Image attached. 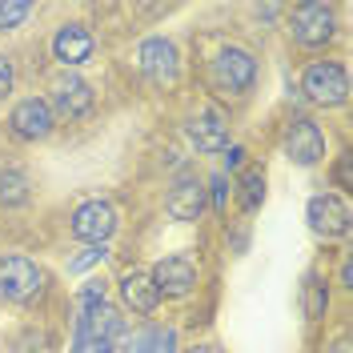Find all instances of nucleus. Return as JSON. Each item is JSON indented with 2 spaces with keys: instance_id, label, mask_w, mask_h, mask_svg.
I'll list each match as a JSON object with an SVG mask.
<instances>
[{
  "instance_id": "obj_1",
  "label": "nucleus",
  "mask_w": 353,
  "mask_h": 353,
  "mask_svg": "<svg viewBox=\"0 0 353 353\" xmlns=\"http://www.w3.org/2000/svg\"><path fill=\"white\" fill-rule=\"evenodd\" d=\"M125 333V321L117 317V309L105 305V285L88 281L77 297V337L72 353H112L117 337Z\"/></svg>"
},
{
  "instance_id": "obj_2",
  "label": "nucleus",
  "mask_w": 353,
  "mask_h": 353,
  "mask_svg": "<svg viewBox=\"0 0 353 353\" xmlns=\"http://www.w3.org/2000/svg\"><path fill=\"white\" fill-rule=\"evenodd\" d=\"M301 92L313 105H321V109H337V105L350 101V77H345V68L337 61H317V65L305 68Z\"/></svg>"
},
{
  "instance_id": "obj_3",
  "label": "nucleus",
  "mask_w": 353,
  "mask_h": 353,
  "mask_svg": "<svg viewBox=\"0 0 353 353\" xmlns=\"http://www.w3.org/2000/svg\"><path fill=\"white\" fill-rule=\"evenodd\" d=\"M44 289V269L37 261H28L21 253L12 257H0V297L4 301H32Z\"/></svg>"
},
{
  "instance_id": "obj_4",
  "label": "nucleus",
  "mask_w": 353,
  "mask_h": 353,
  "mask_svg": "<svg viewBox=\"0 0 353 353\" xmlns=\"http://www.w3.org/2000/svg\"><path fill=\"white\" fill-rule=\"evenodd\" d=\"M257 81V61L245 52V48H221L217 61H213V85L225 92V97H237Z\"/></svg>"
},
{
  "instance_id": "obj_5",
  "label": "nucleus",
  "mask_w": 353,
  "mask_h": 353,
  "mask_svg": "<svg viewBox=\"0 0 353 353\" xmlns=\"http://www.w3.org/2000/svg\"><path fill=\"white\" fill-rule=\"evenodd\" d=\"M305 221L309 229L317 233V237H325V241H337V237H345L350 233V205L337 197V193H317V197L305 205Z\"/></svg>"
},
{
  "instance_id": "obj_6",
  "label": "nucleus",
  "mask_w": 353,
  "mask_h": 353,
  "mask_svg": "<svg viewBox=\"0 0 353 353\" xmlns=\"http://www.w3.org/2000/svg\"><path fill=\"white\" fill-rule=\"evenodd\" d=\"M285 157L293 161V165H301V169H309V165H317L321 157H325V132L317 129L309 117H293L285 125Z\"/></svg>"
},
{
  "instance_id": "obj_7",
  "label": "nucleus",
  "mask_w": 353,
  "mask_h": 353,
  "mask_svg": "<svg viewBox=\"0 0 353 353\" xmlns=\"http://www.w3.org/2000/svg\"><path fill=\"white\" fill-rule=\"evenodd\" d=\"M117 233V209L109 201H85L72 213V237L85 245H105Z\"/></svg>"
},
{
  "instance_id": "obj_8",
  "label": "nucleus",
  "mask_w": 353,
  "mask_h": 353,
  "mask_svg": "<svg viewBox=\"0 0 353 353\" xmlns=\"http://www.w3.org/2000/svg\"><path fill=\"white\" fill-rule=\"evenodd\" d=\"M137 68L153 81V85H173L181 61H176V44L165 37H149V41L137 48Z\"/></svg>"
},
{
  "instance_id": "obj_9",
  "label": "nucleus",
  "mask_w": 353,
  "mask_h": 353,
  "mask_svg": "<svg viewBox=\"0 0 353 353\" xmlns=\"http://www.w3.org/2000/svg\"><path fill=\"white\" fill-rule=\"evenodd\" d=\"M149 277H153V285L161 297H185V293H193V285H197V261L185 257V253H173V257L157 261V269Z\"/></svg>"
},
{
  "instance_id": "obj_10",
  "label": "nucleus",
  "mask_w": 353,
  "mask_h": 353,
  "mask_svg": "<svg viewBox=\"0 0 353 353\" xmlns=\"http://www.w3.org/2000/svg\"><path fill=\"white\" fill-rule=\"evenodd\" d=\"M52 125H57V117L48 109V101H41V97H28V101H21L17 109L8 112V129L17 132L21 141H44L52 132Z\"/></svg>"
},
{
  "instance_id": "obj_11",
  "label": "nucleus",
  "mask_w": 353,
  "mask_h": 353,
  "mask_svg": "<svg viewBox=\"0 0 353 353\" xmlns=\"http://www.w3.org/2000/svg\"><path fill=\"white\" fill-rule=\"evenodd\" d=\"M293 37L305 48H317L333 37V8L325 4H297L293 8Z\"/></svg>"
},
{
  "instance_id": "obj_12",
  "label": "nucleus",
  "mask_w": 353,
  "mask_h": 353,
  "mask_svg": "<svg viewBox=\"0 0 353 353\" xmlns=\"http://www.w3.org/2000/svg\"><path fill=\"white\" fill-rule=\"evenodd\" d=\"M185 132H189V141L201 153H225L229 149V129H225V117L217 109H201L197 117H189Z\"/></svg>"
},
{
  "instance_id": "obj_13",
  "label": "nucleus",
  "mask_w": 353,
  "mask_h": 353,
  "mask_svg": "<svg viewBox=\"0 0 353 353\" xmlns=\"http://www.w3.org/2000/svg\"><path fill=\"white\" fill-rule=\"evenodd\" d=\"M205 201H209V193H205V185L197 176H181L173 185V193L165 197V209H169L173 221H197L205 213Z\"/></svg>"
},
{
  "instance_id": "obj_14",
  "label": "nucleus",
  "mask_w": 353,
  "mask_h": 353,
  "mask_svg": "<svg viewBox=\"0 0 353 353\" xmlns=\"http://www.w3.org/2000/svg\"><path fill=\"white\" fill-rule=\"evenodd\" d=\"M92 48H97V41H92V32L81 28V24H65V28L52 37V57L68 68L85 65L88 57H92Z\"/></svg>"
},
{
  "instance_id": "obj_15",
  "label": "nucleus",
  "mask_w": 353,
  "mask_h": 353,
  "mask_svg": "<svg viewBox=\"0 0 353 353\" xmlns=\"http://www.w3.org/2000/svg\"><path fill=\"white\" fill-rule=\"evenodd\" d=\"M121 297H125V305H129L137 317H149V313L157 309V301H161L153 277H149V273H141V269H132V273L121 277Z\"/></svg>"
},
{
  "instance_id": "obj_16",
  "label": "nucleus",
  "mask_w": 353,
  "mask_h": 353,
  "mask_svg": "<svg viewBox=\"0 0 353 353\" xmlns=\"http://www.w3.org/2000/svg\"><path fill=\"white\" fill-rule=\"evenodd\" d=\"M52 117H65V121H77V117H85L92 109V88L85 81H77V77H68L65 85L57 88V97H52Z\"/></svg>"
},
{
  "instance_id": "obj_17",
  "label": "nucleus",
  "mask_w": 353,
  "mask_h": 353,
  "mask_svg": "<svg viewBox=\"0 0 353 353\" xmlns=\"http://www.w3.org/2000/svg\"><path fill=\"white\" fill-rule=\"evenodd\" d=\"M137 353H176V330L173 325H149L132 337Z\"/></svg>"
},
{
  "instance_id": "obj_18",
  "label": "nucleus",
  "mask_w": 353,
  "mask_h": 353,
  "mask_svg": "<svg viewBox=\"0 0 353 353\" xmlns=\"http://www.w3.org/2000/svg\"><path fill=\"white\" fill-rule=\"evenodd\" d=\"M261 201H265V173L261 169H245L241 173V209L253 213Z\"/></svg>"
},
{
  "instance_id": "obj_19",
  "label": "nucleus",
  "mask_w": 353,
  "mask_h": 353,
  "mask_svg": "<svg viewBox=\"0 0 353 353\" xmlns=\"http://www.w3.org/2000/svg\"><path fill=\"white\" fill-rule=\"evenodd\" d=\"M24 197H28V181H24V173L4 169V173H0V205H21Z\"/></svg>"
},
{
  "instance_id": "obj_20",
  "label": "nucleus",
  "mask_w": 353,
  "mask_h": 353,
  "mask_svg": "<svg viewBox=\"0 0 353 353\" xmlns=\"http://www.w3.org/2000/svg\"><path fill=\"white\" fill-rule=\"evenodd\" d=\"M325 309H330V293H325V285L317 281V277H309L305 281V317H325Z\"/></svg>"
},
{
  "instance_id": "obj_21",
  "label": "nucleus",
  "mask_w": 353,
  "mask_h": 353,
  "mask_svg": "<svg viewBox=\"0 0 353 353\" xmlns=\"http://www.w3.org/2000/svg\"><path fill=\"white\" fill-rule=\"evenodd\" d=\"M32 12V4H24V0H4L0 4V28H17Z\"/></svg>"
},
{
  "instance_id": "obj_22",
  "label": "nucleus",
  "mask_w": 353,
  "mask_h": 353,
  "mask_svg": "<svg viewBox=\"0 0 353 353\" xmlns=\"http://www.w3.org/2000/svg\"><path fill=\"white\" fill-rule=\"evenodd\" d=\"M205 193L213 197V209H217V213H229V181L221 173L209 176V189H205Z\"/></svg>"
},
{
  "instance_id": "obj_23",
  "label": "nucleus",
  "mask_w": 353,
  "mask_h": 353,
  "mask_svg": "<svg viewBox=\"0 0 353 353\" xmlns=\"http://www.w3.org/2000/svg\"><path fill=\"white\" fill-rule=\"evenodd\" d=\"M97 261H105V245H88L77 261H68V273H85V269H92Z\"/></svg>"
},
{
  "instance_id": "obj_24",
  "label": "nucleus",
  "mask_w": 353,
  "mask_h": 353,
  "mask_svg": "<svg viewBox=\"0 0 353 353\" xmlns=\"http://www.w3.org/2000/svg\"><path fill=\"white\" fill-rule=\"evenodd\" d=\"M12 81H17L12 61H8V57H0V97H8V92H12Z\"/></svg>"
},
{
  "instance_id": "obj_25",
  "label": "nucleus",
  "mask_w": 353,
  "mask_h": 353,
  "mask_svg": "<svg viewBox=\"0 0 353 353\" xmlns=\"http://www.w3.org/2000/svg\"><path fill=\"white\" fill-rule=\"evenodd\" d=\"M333 176H337V189H350V185H353V176H350V157H341V161H337Z\"/></svg>"
},
{
  "instance_id": "obj_26",
  "label": "nucleus",
  "mask_w": 353,
  "mask_h": 353,
  "mask_svg": "<svg viewBox=\"0 0 353 353\" xmlns=\"http://www.w3.org/2000/svg\"><path fill=\"white\" fill-rule=\"evenodd\" d=\"M225 165H229V169H241L245 165V149L241 145H229V149H225Z\"/></svg>"
},
{
  "instance_id": "obj_27",
  "label": "nucleus",
  "mask_w": 353,
  "mask_h": 353,
  "mask_svg": "<svg viewBox=\"0 0 353 353\" xmlns=\"http://www.w3.org/2000/svg\"><path fill=\"white\" fill-rule=\"evenodd\" d=\"M185 353H221V345H213V341H205V345H193V350H185Z\"/></svg>"
},
{
  "instance_id": "obj_28",
  "label": "nucleus",
  "mask_w": 353,
  "mask_h": 353,
  "mask_svg": "<svg viewBox=\"0 0 353 353\" xmlns=\"http://www.w3.org/2000/svg\"><path fill=\"white\" fill-rule=\"evenodd\" d=\"M330 353H350V337H337V341H333V350Z\"/></svg>"
}]
</instances>
